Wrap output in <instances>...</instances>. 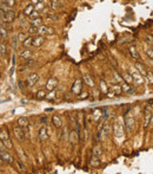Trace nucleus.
Segmentation results:
<instances>
[{"label":"nucleus","mask_w":153,"mask_h":174,"mask_svg":"<svg viewBox=\"0 0 153 174\" xmlns=\"http://www.w3.org/2000/svg\"><path fill=\"white\" fill-rule=\"evenodd\" d=\"M1 40H2V37H1V34H0V43H1Z\"/></svg>","instance_id":"nucleus-52"},{"label":"nucleus","mask_w":153,"mask_h":174,"mask_svg":"<svg viewBox=\"0 0 153 174\" xmlns=\"http://www.w3.org/2000/svg\"><path fill=\"white\" fill-rule=\"evenodd\" d=\"M130 53H131V56L135 58V59H139V53H138V51L135 50L134 46H130Z\"/></svg>","instance_id":"nucleus-29"},{"label":"nucleus","mask_w":153,"mask_h":174,"mask_svg":"<svg viewBox=\"0 0 153 174\" xmlns=\"http://www.w3.org/2000/svg\"><path fill=\"white\" fill-rule=\"evenodd\" d=\"M99 163H100L99 158H98V155L94 154L93 156H92V159H91V165L93 166V167H97V166H99Z\"/></svg>","instance_id":"nucleus-28"},{"label":"nucleus","mask_w":153,"mask_h":174,"mask_svg":"<svg viewBox=\"0 0 153 174\" xmlns=\"http://www.w3.org/2000/svg\"><path fill=\"white\" fill-rule=\"evenodd\" d=\"M0 34H1V37L2 38H7L8 37V31H7L6 29H5L4 26H0Z\"/></svg>","instance_id":"nucleus-30"},{"label":"nucleus","mask_w":153,"mask_h":174,"mask_svg":"<svg viewBox=\"0 0 153 174\" xmlns=\"http://www.w3.org/2000/svg\"><path fill=\"white\" fill-rule=\"evenodd\" d=\"M146 55L150 58H153V49H147L146 50Z\"/></svg>","instance_id":"nucleus-41"},{"label":"nucleus","mask_w":153,"mask_h":174,"mask_svg":"<svg viewBox=\"0 0 153 174\" xmlns=\"http://www.w3.org/2000/svg\"><path fill=\"white\" fill-rule=\"evenodd\" d=\"M151 117H152V113H151V108L147 107L146 111H145V123H144V128L149 127L150 122H151Z\"/></svg>","instance_id":"nucleus-11"},{"label":"nucleus","mask_w":153,"mask_h":174,"mask_svg":"<svg viewBox=\"0 0 153 174\" xmlns=\"http://www.w3.org/2000/svg\"><path fill=\"white\" fill-rule=\"evenodd\" d=\"M13 133H14V135H16V137L18 139V140L21 142V141H25V133L22 132V128L21 127H16L13 129Z\"/></svg>","instance_id":"nucleus-7"},{"label":"nucleus","mask_w":153,"mask_h":174,"mask_svg":"<svg viewBox=\"0 0 153 174\" xmlns=\"http://www.w3.org/2000/svg\"><path fill=\"white\" fill-rule=\"evenodd\" d=\"M38 79H39V75L37 74V72H33V74H31L28 77H27L26 83H27V85L32 87V85H34L37 82H38Z\"/></svg>","instance_id":"nucleus-5"},{"label":"nucleus","mask_w":153,"mask_h":174,"mask_svg":"<svg viewBox=\"0 0 153 174\" xmlns=\"http://www.w3.org/2000/svg\"><path fill=\"white\" fill-rule=\"evenodd\" d=\"M8 134H7V132L6 130H0V140H2V141H6V140H8Z\"/></svg>","instance_id":"nucleus-31"},{"label":"nucleus","mask_w":153,"mask_h":174,"mask_svg":"<svg viewBox=\"0 0 153 174\" xmlns=\"http://www.w3.org/2000/svg\"><path fill=\"white\" fill-rule=\"evenodd\" d=\"M52 122H53V124H54V127L56 128H61L62 127V121L58 115H53V117H52Z\"/></svg>","instance_id":"nucleus-15"},{"label":"nucleus","mask_w":153,"mask_h":174,"mask_svg":"<svg viewBox=\"0 0 153 174\" xmlns=\"http://www.w3.org/2000/svg\"><path fill=\"white\" fill-rule=\"evenodd\" d=\"M38 17H40L39 11H38V10H34V11L28 16V18H29V19H34V18H38Z\"/></svg>","instance_id":"nucleus-33"},{"label":"nucleus","mask_w":153,"mask_h":174,"mask_svg":"<svg viewBox=\"0 0 153 174\" xmlns=\"http://www.w3.org/2000/svg\"><path fill=\"white\" fill-rule=\"evenodd\" d=\"M57 85H58V79L56 77H51L48 81H47L46 89L48 90V91H52V90H54L57 88Z\"/></svg>","instance_id":"nucleus-6"},{"label":"nucleus","mask_w":153,"mask_h":174,"mask_svg":"<svg viewBox=\"0 0 153 174\" xmlns=\"http://www.w3.org/2000/svg\"><path fill=\"white\" fill-rule=\"evenodd\" d=\"M135 68H137V70H138V71L140 72V74L142 75V76H144V77H146V75H147V71H146V70L144 69V68H142V64H140L139 62H138V63H135Z\"/></svg>","instance_id":"nucleus-24"},{"label":"nucleus","mask_w":153,"mask_h":174,"mask_svg":"<svg viewBox=\"0 0 153 174\" xmlns=\"http://www.w3.org/2000/svg\"><path fill=\"white\" fill-rule=\"evenodd\" d=\"M18 166L20 167V169H25V167H24V165H21L20 162H18Z\"/></svg>","instance_id":"nucleus-49"},{"label":"nucleus","mask_w":153,"mask_h":174,"mask_svg":"<svg viewBox=\"0 0 153 174\" xmlns=\"http://www.w3.org/2000/svg\"><path fill=\"white\" fill-rule=\"evenodd\" d=\"M134 117H132V116H129V117L126 118V121H125V127H126V130L127 132H132L134 128Z\"/></svg>","instance_id":"nucleus-9"},{"label":"nucleus","mask_w":153,"mask_h":174,"mask_svg":"<svg viewBox=\"0 0 153 174\" xmlns=\"http://www.w3.org/2000/svg\"><path fill=\"white\" fill-rule=\"evenodd\" d=\"M39 2V0H31V4H33V5H37Z\"/></svg>","instance_id":"nucleus-48"},{"label":"nucleus","mask_w":153,"mask_h":174,"mask_svg":"<svg viewBox=\"0 0 153 174\" xmlns=\"http://www.w3.org/2000/svg\"><path fill=\"white\" fill-rule=\"evenodd\" d=\"M45 97H46V94H45L44 90H39V91L37 92V98H38V100H42V98H45Z\"/></svg>","instance_id":"nucleus-35"},{"label":"nucleus","mask_w":153,"mask_h":174,"mask_svg":"<svg viewBox=\"0 0 153 174\" xmlns=\"http://www.w3.org/2000/svg\"><path fill=\"white\" fill-rule=\"evenodd\" d=\"M17 17V13L14 10H11V11L7 12H1V21L4 23H12Z\"/></svg>","instance_id":"nucleus-1"},{"label":"nucleus","mask_w":153,"mask_h":174,"mask_svg":"<svg viewBox=\"0 0 153 174\" xmlns=\"http://www.w3.org/2000/svg\"><path fill=\"white\" fill-rule=\"evenodd\" d=\"M79 136H80V134H78L77 132H72L71 134H70V141H71L72 145H74L77 141H79Z\"/></svg>","instance_id":"nucleus-19"},{"label":"nucleus","mask_w":153,"mask_h":174,"mask_svg":"<svg viewBox=\"0 0 153 174\" xmlns=\"http://www.w3.org/2000/svg\"><path fill=\"white\" fill-rule=\"evenodd\" d=\"M131 75H132V77H133L134 84L141 85L142 83H144V76H142V75L138 71L137 68H132V69H131Z\"/></svg>","instance_id":"nucleus-2"},{"label":"nucleus","mask_w":153,"mask_h":174,"mask_svg":"<svg viewBox=\"0 0 153 174\" xmlns=\"http://www.w3.org/2000/svg\"><path fill=\"white\" fill-rule=\"evenodd\" d=\"M122 134H124V129H122V124L118 121V122L114 123V135L117 137H121Z\"/></svg>","instance_id":"nucleus-8"},{"label":"nucleus","mask_w":153,"mask_h":174,"mask_svg":"<svg viewBox=\"0 0 153 174\" xmlns=\"http://www.w3.org/2000/svg\"><path fill=\"white\" fill-rule=\"evenodd\" d=\"M122 78L125 79V82L127 83V84H130V85H132L133 84V77H132V75L131 74H127V72H125L124 75H122Z\"/></svg>","instance_id":"nucleus-20"},{"label":"nucleus","mask_w":153,"mask_h":174,"mask_svg":"<svg viewBox=\"0 0 153 174\" xmlns=\"http://www.w3.org/2000/svg\"><path fill=\"white\" fill-rule=\"evenodd\" d=\"M146 42L149 43V44L153 45V37L152 36H146Z\"/></svg>","instance_id":"nucleus-42"},{"label":"nucleus","mask_w":153,"mask_h":174,"mask_svg":"<svg viewBox=\"0 0 153 174\" xmlns=\"http://www.w3.org/2000/svg\"><path fill=\"white\" fill-rule=\"evenodd\" d=\"M2 1H4L5 4H7L8 6H11V7H13L14 5H16V0H2Z\"/></svg>","instance_id":"nucleus-36"},{"label":"nucleus","mask_w":153,"mask_h":174,"mask_svg":"<svg viewBox=\"0 0 153 174\" xmlns=\"http://www.w3.org/2000/svg\"><path fill=\"white\" fill-rule=\"evenodd\" d=\"M34 10H36V7H34V5H33V4L27 5V6L25 7V10H24V14H25V16H27V17H28L29 14H31L32 12L34 11Z\"/></svg>","instance_id":"nucleus-18"},{"label":"nucleus","mask_w":153,"mask_h":174,"mask_svg":"<svg viewBox=\"0 0 153 174\" xmlns=\"http://www.w3.org/2000/svg\"><path fill=\"white\" fill-rule=\"evenodd\" d=\"M45 42V38L44 36H38V37H34V40H33V46L36 47H40Z\"/></svg>","instance_id":"nucleus-14"},{"label":"nucleus","mask_w":153,"mask_h":174,"mask_svg":"<svg viewBox=\"0 0 153 174\" xmlns=\"http://www.w3.org/2000/svg\"><path fill=\"white\" fill-rule=\"evenodd\" d=\"M33 40H34V37H32V36H29V37H27L26 39L24 40V46L25 47H28V46H33Z\"/></svg>","instance_id":"nucleus-23"},{"label":"nucleus","mask_w":153,"mask_h":174,"mask_svg":"<svg viewBox=\"0 0 153 174\" xmlns=\"http://www.w3.org/2000/svg\"><path fill=\"white\" fill-rule=\"evenodd\" d=\"M99 87H100V90H101L104 94H107V91H108V85H107V83L105 82V81H100Z\"/></svg>","instance_id":"nucleus-25"},{"label":"nucleus","mask_w":153,"mask_h":174,"mask_svg":"<svg viewBox=\"0 0 153 174\" xmlns=\"http://www.w3.org/2000/svg\"><path fill=\"white\" fill-rule=\"evenodd\" d=\"M31 25H33V26H40V25H42V19H41V17H38V18L31 19Z\"/></svg>","instance_id":"nucleus-27"},{"label":"nucleus","mask_w":153,"mask_h":174,"mask_svg":"<svg viewBox=\"0 0 153 174\" xmlns=\"http://www.w3.org/2000/svg\"><path fill=\"white\" fill-rule=\"evenodd\" d=\"M82 78H84L85 83H86V84L88 85V87H91V88H93V87H94V83H93V81H92V78L90 77V75L85 74L84 76H82Z\"/></svg>","instance_id":"nucleus-22"},{"label":"nucleus","mask_w":153,"mask_h":174,"mask_svg":"<svg viewBox=\"0 0 153 174\" xmlns=\"http://www.w3.org/2000/svg\"><path fill=\"white\" fill-rule=\"evenodd\" d=\"M39 137H40V141H47V140H48L50 134H48V132H47V129L45 127L40 128V130H39Z\"/></svg>","instance_id":"nucleus-12"},{"label":"nucleus","mask_w":153,"mask_h":174,"mask_svg":"<svg viewBox=\"0 0 153 174\" xmlns=\"http://www.w3.org/2000/svg\"><path fill=\"white\" fill-rule=\"evenodd\" d=\"M54 30L50 26H46V25H40L38 26V33L39 36H47V34H53Z\"/></svg>","instance_id":"nucleus-3"},{"label":"nucleus","mask_w":153,"mask_h":174,"mask_svg":"<svg viewBox=\"0 0 153 174\" xmlns=\"http://www.w3.org/2000/svg\"><path fill=\"white\" fill-rule=\"evenodd\" d=\"M48 19H52V20H57V16H48Z\"/></svg>","instance_id":"nucleus-47"},{"label":"nucleus","mask_w":153,"mask_h":174,"mask_svg":"<svg viewBox=\"0 0 153 174\" xmlns=\"http://www.w3.org/2000/svg\"><path fill=\"white\" fill-rule=\"evenodd\" d=\"M5 53H6V46L0 43V55H5Z\"/></svg>","instance_id":"nucleus-39"},{"label":"nucleus","mask_w":153,"mask_h":174,"mask_svg":"<svg viewBox=\"0 0 153 174\" xmlns=\"http://www.w3.org/2000/svg\"><path fill=\"white\" fill-rule=\"evenodd\" d=\"M46 98H48V100H53V98H56V92H54V90H52L48 95H46Z\"/></svg>","instance_id":"nucleus-37"},{"label":"nucleus","mask_w":153,"mask_h":174,"mask_svg":"<svg viewBox=\"0 0 153 174\" xmlns=\"http://www.w3.org/2000/svg\"><path fill=\"white\" fill-rule=\"evenodd\" d=\"M146 77H147V79H149V82L151 83V84H153V74L152 72H147Z\"/></svg>","instance_id":"nucleus-40"},{"label":"nucleus","mask_w":153,"mask_h":174,"mask_svg":"<svg viewBox=\"0 0 153 174\" xmlns=\"http://www.w3.org/2000/svg\"><path fill=\"white\" fill-rule=\"evenodd\" d=\"M17 42H18V38L13 37V50H17Z\"/></svg>","instance_id":"nucleus-43"},{"label":"nucleus","mask_w":153,"mask_h":174,"mask_svg":"<svg viewBox=\"0 0 153 174\" xmlns=\"http://www.w3.org/2000/svg\"><path fill=\"white\" fill-rule=\"evenodd\" d=\"M151 123L153 124V115H152V117H151Z\"/></svg>","instance_id":"nucleus-51"},{"label":"nucleus","mask_w":153,"mask_h":174,"mask_svg":"<svg viewBox=\"0 0 153 174\" xmlns=\"http://www.w3.org/2000/svg\"><path fill=\"white\" fill-rule=\"evenodd\" d=\"M59 7H60L59 0H50V8L52 11H57V10H59Z\"/></svg>","instance_id":"nucleus-17"},{"label":"nucleus","mask_w":153,"mask_h":174,"mask_svg":"<svg viewBox=\"0 0 153 174\" xmlns=\"http://www.w3.org/2000/svg\"><path fill=\"white\" fill-rule=\"evenodd\" d=\"M18 124L19 127L25 128V127H28V120L26 117H19L18 118Z\"/></svg>","instance_id":"nucleus-21"},{"label":"nucleus","mask_w":153,"mask_h":174,"mask_svg":"<svg viewBox=\"0 0 153 174\" xmlns=\"http://www.w3.org/2000/svg\"><path fill=\"white\" fill-rule=\"evenodd\" d=\"M46 121H47V118L46 117H45V116H42V117H41V123H42V124H46Z\"/></svg>","instance_id":"nucleus-46"},{"label":"nucleus","mask_w":153,"mask_h":174,"mask_svg":"<svg viewBox=\"0 0 153 174\" xmlns=\"http://www.w3.org/2000/svg\"><path fill=\"white\" fill-rule=\"evenodd\" d=\"M82 95H79V98L80 100H84V98H86L87 96H88V94H87V92H81Z\"/></svg>","instance_id":"nucleus-44"},{"label":"nucleus","mask_w":153,"mask_h":174,"mask_svg":"<svg viewBox=\"0 0 153 174\" xmlns=\"http://www.w3.org/2000/svg\"><path fill=\"white\" fill-rule=\"evenodd\" d=\"M121 90H122V91H125V94H129V95H132L134 92V89L130 84H127L126 82L121 85Z\"/></svg>","instance_id":"nucleus-13"},{"label":"nucleus","mask_w":153,"mask_h":174,"mask_svg":"<svg viewBox=\"0 0 153 174\" xmlns=\"http://www.w3.org/2000/svg\"><path fill=\"white\" fill-rule=\"evenodd\" d=\"M20 57H21V59H29V58L32 57V51L28 49H25L24 51L20 52Z\"/></svg>","instance_id":"nucleus-16"},{"label":"nucleus","mask_w":153,"mask_h":174,"mask_svg":"<svg viewBox=\"0 0 153 174\" xmlns=\"http://www.w3.org/2000/svg\"><path fill=\"white\" fill-rule=\"evenodd\" d=\"M81 88H82L81 81L77 79L76 82H74V84L72 85V92H73V94H78V95H79V92L81 91Z\"/></svg>","instance_id":"nucleus-10"},{"label":"nucleus","mask_w":153,"mask_h":174,"mask_svg":"<svg viewBox=\"0 0 153 174\" xmlns=\"http://www.w3.org/2000/svg\"><path fill=\"white\" fill-rule=\"evenodd\" d=\"M17 38H18V42L24 43V40L26 39L27 37H26V34H25V33H22V32H19V33H18V37H17Z\"/></svg>","instance_id":"nucleus-34"},{"label":"nucleus","mask_w":153,"mask_h":174,"mask_svg":"<svg viewBox=\"0 0 153 174\" xmlns=\"http://www.w3.org/2000/svg\"><path fill=\"white\" fill-rule=\"evenodd\" d=\"M5 145H4V142H2V140H0V150H2V149H5Z\"/></svg>","instance_id":"nucleus-45"},{"label":"nucleus","mask_w":153,"mask_h":174,"mask_svg":"<svg viewBox=\"0 0 153 174\" xmlns=\"http://www.w3.org/2000/svg\"><path fill=\"white\" fill-rule=\"evenodd\" d=\"M27 33H28L29 36H33V34L38 33V26H33V25L28 26L27 27Z\"/></svg>","instance_id":"nucleus-26"},{"label":"nucleus","mask_w":153,"mask_h":174,"mask_svg":"<svg viewBox=\"0 0 153 174\" xmlns=\"http://www.w3.org/2000/svg\"><path fill=\"white\" fill-rule=\"evenodd\" d=\"M4 163H5V161L2 160V158H1V156H0V166H2V165H4Z\"/></svg>","instance_id":"nucleus-50"},{"label":"nucleus","mask_w":153,"mask_h":174,"mask_svg":"<svg viewBox=\"0 0 153 174\" xmlns=\"http://www.w3.org/2000/svg\"><path fill=\"white\" fill-rule=\"evenodd\" d=\"M2 142H4V145H5V147L6 148H12L13 147V146H12V142L9 141V139L8 140H6V141H2Z\"/></svg>","instance_id":"nucleus-38"},{"label":"nucleus","mask_w":153,"mask_h":174,"mask_svg":"<svg viewBox=\"0 0 153 174\" xmlns=\"http://www.w3.org/2000/svg\"><path fill=\"white\" fill-rule=\"evenodd\" d=\"M112 89H113V92H115L117 95H120L121 94V87H119V85H117V84H113L112 85Z\"/></svg>","instance_id":"nucleus-32"},{"label":"nucleus","mask_w":153,"mask_h":174,"mask_svg":"<svg viewBox=\"0 0 153 174\" xmlns=\"http://www.w3.org/2000/svg\"><path fill=\"white\" fill-rule=\"evenodd\" d=\"M0 156L2 158V160L5 161V162H7V163H12L13 162V158H12V155L9 154L8 152H7L6 149H2V150H0Z\"/></svg>","instance_id":"nucleus-4"}]
</instances>
